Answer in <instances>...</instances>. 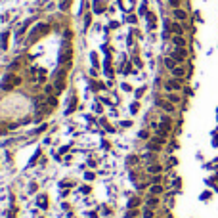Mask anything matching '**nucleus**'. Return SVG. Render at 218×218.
Instances as JSON below:
<instances>
[{
    "label": "nucleus",
    "instance_id": "nucleus-17",
    "mask_svg": "<svg viewBox=\"0 0 218 218\" xmlns=\"http://www.w3.org/2000/svg\"><path fill=\"white\" fill-rule=\"evenodd\" d=\"M138 205H140V199H136V197H134V199H130L128 207H138Z\"/></svg>",
    "mask_w": 218,
    "mask_h": 218
},
{
    "label": "nucleus",
    "instance_id": "nucleus-5",
    "mask_svg": "<svg viewBox=\"0 0 218 218\" xmlns=\"http://www.w3.org/2000/svg\"><path fill=\"white\" fill-rule=\"evenodd\" d=\"M186 56H187V52L184 50V48H178V50H174L172 58L176 59V61H184V59H186Z\"/></svg>",
    "mask_w": 218,
    "mask_h": 218
},
{
    "label": "nucleus",
    "instance_id": "nucleus-8",
    "mask_svg": "<svg viewBox=\"0 0 218 218\" xmlns=\"http://www.w3.org/2000/svg\"><path fill=\"white\" fill-rule=\"evenodd\" d=\"M172 75H174L176 78H182L184 75H186V69H184V67H174V69H172Z\"/></svg>",
    "mask_w": 218,
    "mask_h": 218
},
{
    "label": "nucleus",
    "instance_id": "nucleus-1",
    "mask_svg": "<svg viewBox=\"0 0 218 218\" xmlns=\"http://www.w3.org/2000/svg\"><path fill=\"white\" fill-rule=\"evenodd\" d=\"M46 31H48V25H36V29L31 33V36H29V42H35L36 38H38L40 35H44Z\"/></svg>",
    "mask_w": 218,
    "mask_h": 218
},
{
    "label": "nucleus",
    "instance_id": "nucleus-6",
    "mask_svg": "<svg viewBox=\"0 0 218 218\" xmlns=\"http://www.w3.org/2000/svg\"><path fill=\"white\" fill-rule=\"evenodd\" d=\"M174 17H176V19H180V21H184V19H187V14H186V12H184V10H174Z\"/></svg>",
    "mask_w": 218,
    "mask_h": 218
},
{
    "label": "nucleus",
    "instance_id": "nucleus-9",
    "mask_svg": "<svg viewBox=\"0 0 218 218\" xmlns=\"http://www.w3.org/2000/svg\"><path fill=\"white\" fill-rule=\"evenodd\" d=\"M165 65H167V67L172 71V69L176 67V59H174V58H165Z\"/></svg>",
    "mask_w": 218,
    "mask_h": 218
},
{
    "label": "nucleus",
    "instance_id": "nucleus-19",
    "mask_svg": "<svg viewBox=\"0 0 218 218\" xmlns=\"http://www.w3.org/2000/svg\"><path fill=\"white\" fill-rule=\"evenodd\" d=\"M144 218H153V210H149V209H147V210L144 212Z\"/></svg>",
    "mask_w": 218,
    "mask_h": 218
},
{
    "label": "nucleus",
    "instance_id": "nucleus-21",
    "mask_svg": "<svg viewBox=\"0 0 218 218\" xmlns=\"http://www.w3.org/2000/svg\"><path fill=\"white\" fill-rule=\"evenodd\" d=\"M159 145H161V144H151V145H149V149H153V151H159Z\"/></svg>",
    "mask_w": 218,
    "mask_h": 218
},
{
    "label": "nucleus",
    "instance_id": "nucleus-15",
    "mask_svg": "<svg viewBox=\"0 0 218 218\" xmlns=\"http://www.w3.org/2000/svg\"><path fill=\"white\" fill-rule=\"evenodd\" d=\"M161 191H163V187H161V186H159V184H155V186H153V187H151V193H155V195H159Z\"/></svg>",
    "mask_w": 218,
    "mask_h": 218
},
{
    "label": "nucleus",
    "instance_id": "nucleus-2",
    "mask_svg": "<svg viewBox=\"0 0 218 218\" xmlns=\"http://www.w3.org/2000/svg\"><path fill=\"white\" fill-rule=\"evenodd\" d=\"M71 56H73L71 46L65 44V46H63V50H61V56H59V61H61V63H67L69 59H71Z\"/></svg>",
    "mask_w": 218,
    "mask_h": 218
},
{
    "label": "nucleus",
    "instance_id": "nucleus-11",
    "mask_svg": "<svg viewBox=\"0 0 218 218\" xmlns=\"http://www.w3.org/2000/svg\"><path fill=\"white\" fill-rule=\"evenodd\" d=\"M167 98H168V101H170V103H174V105L180 103V96H176V94H168Z\"/></svg>",
    "mask_w": 218,
    "mask_h": 218
},
{
    "label": "nucleus",
    "instance_id": "nucleus-22",
    "mask_svg": "<svg viewBox=\"0 0 218 218\" xmlns=\"http://www.w3.org/2000/svg\"><path fill=\"white\" fill-rule=\"evenodd\" d=\"M67 6H69V0H63L61 2V10H67Z\"/></svg>",
    "mask_w": 218,
    "mask_h": 218
},
{
    "label": "nucleus",
    "instance_id": "nucleus-25",
    "mask_svg": "<svg viewBox=\"0 0 218 218\" xmlns=\"http://www.w3.org/2000/svg\"><path fill=\"white\" fill-rule=\"evenodd\" d=\"M147 136H149V134H147L145 130H142V132H140V138H147Z\"/></svg>",
    "mask_w": 218,
    "mask_h": 218
},
{
    "label": "nucleus",
    "instance_id": "nucleus-14",
    "mask_svg": "<svg viewBox=\"0 0 218 218\" xmlns=\"http://www.w3.org/2000/svg\"><path fill=\"white\" fill-rule=\"evenodd\" d=\"M147 23H149V29L155 27V15L153 14H147Z\"/></svg>",
    "mask_w": 218,
    "mask_h": 218
},
{
    "label": "nucleus",
    "instance_id": "nucleus-7",
    "mask_svg": "<svg viewBox=\"0 0 218 218\" xmlns=\"http://www.w3.org/2000/svg\"><path fill=\"white\" fill-rule=\"evenodd\" d=\"M172 42H174V44L178 46V48H184V46H186V40L182 38V35H176V36H174V38H172Z\"/></svg>",
    "mask_w": 218,
    "mask_h": 218
},
{
    "label": "nucleus",
    "instance_id": "nucleus-4",
    "mask_svg": "<svg viewBox=\"0 0 218 218\" xmlns=\"http://www.w3.org/2000/svg\"><path fill=\"white\" fill-rule=\"evenodd\" d=\"M157 105H159L161 109H165V111H168V113L174 111V103H170V101H167V100H157Z\"/></svg>",
    "mask_w": 218,
    "mask_h": 218
},
{
    "label": "nucleus",
    "instance_id": "nucleus-10",
    "mask_svg": "<svg viewBox=\"0 0 218 218\" xmlns=\"http://www.w3.org/2000/svg\"><path fill=\"white\" fill-rule=\"evenodd\" d=\"M163 168H161V165H151L149 168H147V172L149 174H157V172H161Z\"/></svg>",
    "mask_w": 218,
    "mask_h": 218
},
{
    "label": "nucleus",
    "instance_id": "nucleus-3",
    "mask_svg": "<svg viewBox=\"0 0 218 218\" xmlns=\"http://www.w3.org/2000/svg\"><path fill=\"white\" fill-rule=\"evenodd\" d=\"M165 88H167V90H180V88H182V81L172 78V81H168L167 84H165Z\"/></svg>",
    "mask_w": 218,
    "mask_h": 218
},
{
    "label": "nucleus",
    "instance_id": "nucleus-13",
    "mask_svg": "<svg viewBox=\"0 0 218 218\" xmlns=\"http://www.w3.org/2000/svg\"><path fill=\"white\" fill-rule=\"evenodd\" d=\"M94 12H98V14H101V12H103V6H101V2H100V0H96V2H94Z\"/></svg>",
    "mask_w": 218,
    "mask_h": 218
},
{
    "label": "nucleus",
    "instance_id": "nucleus-16",
    "mask_svg": "<svg viewBox=\"0 0 218 218\" xmlns=\"http://www.w3.org/2000/svg\"><path fill=\"white\" fill-rule=\"evenodd\" d=\"M6 40H8V33L2 35V40H0V46H2V48H6Z\"/></svg>",
    "mask_w": 218,
    "mask_h": 218
},
{
    "label": "nucleus",
    "instance_id": "nucleus-23",
    "mask_svg": "<svg viewBox=\"0 0 218 218\" xmlns=\"http://www.w3.org/2000/svg\"><path fill=\"white\" fill-rule=\"evenodd\" d=\"M168 2H170V4L174 6V8H178V4H180V0H168Z\"/></svg>",
    "mask_w": 218,
    "mask_h": 218
},
{
    "label": "nucleus",
    "instance_id": "nucleus-24",
    "mask_svg": "<svg viewBox=\"0 0 218 218\" xmlns=\"http://www.w3.org/2000/svg\"><path fill=\"white\" fill-rule=\"evenodd\" d=\"M130 109H132V113H136V111H138V103H132Z\"/></svg>",
    "mask_w": 218,
    "mask_h": 218
},
{
    "label": "nucleus",
    "instance_id": "nucleus-12",
    "mask_svg": "<svg viewBox=\"0 0 218 218\" xmlns=\"http://www.w3.org/2000/svg\"><path fill=\"white\" fill-rule=\"evenodd\" d=\"M157 205H159V199H157V197H149V199H147V207L153 209V207H157Z\"/></svg>",
    "mask_w": 218,
    "mask_h": 218
},
{
    "label": "nucleus",
    "instance_id": "nucleus-20",
    "mask_svg": "<svg viewBox=\"0 0 218 218\" xmlns=\"http://www.w3.org/2000/svg\"><path fill=\"white\" fill-rule=\"evenodd\" d=\"M38 205H40V207H46V197H38Z\"/></svg>",
    "mask_w": 218,
    "mask_h": 218
},
{
    "label": "nucleus",
    "instance_id": "nucleus-18",
    "mask_svg": "<svg viewBox=\"0 0 218 218\" xmlns=\"http://www.w3.org/2000/svg\"><path fill=\"white\" fill-rule=\"evenodd\" d=\"M170 29H172V31L176 33V35H182V27H180V25H172Z\"/></svg>",
    "mask_w": 218,
    "mask_h": 218
}]
</instances>
